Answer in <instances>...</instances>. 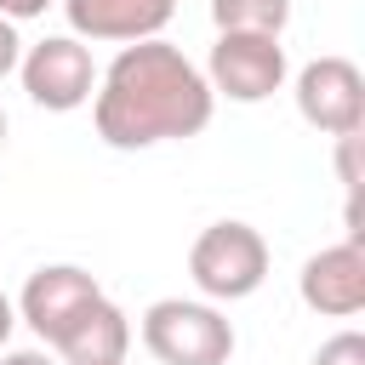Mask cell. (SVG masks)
I'll use <instances>...</instances> for the list:
<instances>
[{
    "mask_svg": "<svg viewBox=\"0 0 365 365\" xmlns=\"http://www.w3.org/2000/svg\"><path fill=\"white\" fill-rule=\"evenodd\" d=\"M217 114V97L200 74L194 57L171 40H137L120 46L108 68H97L91 91V125L108 148L137 154L154 143H182L200 137Z\"/></svg>",
    "mask_w": 365,
    "mask_h": 365,
    "instance_id": "cell-1",
    "label": "cell"
},
{
    "mask_svg": "<svg viewBox=\"0 0 365 365\" xmlns=\"http://www.w3.org/2000/svg\"><path fill=\"white\" fill-rule=\"evenodd\" d=\"M188 279L205 302H245L262 291L268 279V240L240 222V217H222L211 228L194 234L188 245Z\"/></svg>",
    "mask_w": 365,
    "mask_h": 365,
    "instance_id": "cell-2",
    "label": "cell"
},
{
    "mask_svg": "<svg viewBox=\"0 0 365 365\" xmlns=\"http://www.w3.org/2000/svg\"><path fill=\"white\" fill-rule=\"evenodd\" d=\"M137 336L160 365H228V354H234V325L205 297L148 302L137 319Z\"/></svg>",
    "mask_w": 365,
    "mask_h": 365,
    "instance_id": "cell-3",
    "label": "cell"
},
{
    "mask_svg": "<svg viewBox=\"0 0 365 365\" xmlns=\"http://www.w3.org/2000/svg\"><path fill=\"white\" fill-rule=\"evenodd\" d=\"M17 80L29 91L34 108L46 114H74L91 103L97 91V63H91V46L74 40V34H46L34 46H23V63H17Z\"/></svg>",
    "mask_w": 365,
    "mask_h": 365,
    "instance_id": "cell-4",
    "label": "cell"
},
{
    "mask_svg": "<svg viewBox=\"0 0 365 365\" xmlns=\"http://www.w3.org/2000/svg\"><path fill=\"white\" fill-rule=\"evenodd\" d=\"M205 86L211 97H228V103H268L291 63H285V46L279 34H217L211 57H205Z\"/></svg>",
    "mask_w": 365,
    "mask_h": 365,
    "instance_id": "cell-5",
    "label": "cell"
},
{
    "mask_svg": "<svg viewBox=\"0 0 365 365\" xmlns=\"http://www.w3.org/2000/svg\"><path fill=\"white\" fill-rule=\"evenodd\" d=\"M291 97H297V114L314 131H325V137L365 131V74L348 57H314V63H302Z\"/></svg>",
    "mask_w": 365,
    "mask_h": 365,
    "instance_id": "cell-6",
    "label": "cell"
},
{
    "mask_svg": "<svg viewBox=\"0 0 365 365\" xmlns=\"http://www.w3.org/2000/svg\"><path fill=\"white\" fill-rule=\"evenodd\" d=\"M97 297H103L97 274H86L80 262H46V268L29 274V285L17 291L11 308H17V319L51 348V342H57V336H63V331H68Z\"/></svg>",
    "mask_w": 365,
    "mask_h": 365,
    "instance_id": "cell-7",
    "label": "cell"
},
{
    "mask_svg": "<svg viewBox=\"0 0 365 365\" xmlns=\"http://www.w3.org/2000/svg\"><path fill=\"white\" fill-rule=\"evenodd\" d=\"M297 297L325 319H354L365 308V245L336 240V245L314 251L297 274Z\"/></svg>",
    "mask_w": 365,
    "mask_h": 365,
    "instance_id": "cell-8",
    "label": "cell"
},
{
    "mask_svg": "<svg viewBox=\"0 0 365 365\" xmlns=\"http://www.w3.org/2000/svg\"><path fill=\"white\" fill-rule=\"evenodd\" d=\"M57 6L74 40H103V46L160 40V29L177 17V0H57Z\"/></svg>",
    "mask_w": 365,
    "mask_h": 365,
    "instance_id": "cell-9",
    "label": "cell"
},
{
    "mask_svg": "<svg viewBox=\"0 0 365 365\" xmlns=\"http://www.w3.org/2000/svg\"><path fill=\"white\" fill-rule=\"evenodd\" d=\"M46 354H51L57 365H125V354H131V319H125V308L103 291Z\"/></svg>",
    "mask_w": 365,
    "mask_h": 365,
    "instance_id": "cell-10",
    "label": "cell"
},
{
    "mask_svg": "<svg viewBox=\"0 0 365 365\" xmlns=\"http://www.w3.org/2000/svg\"><path fill=\"white\" fill-rule=\"evenodd\" d=\"M217 34H285L291 0H211Z\"/></svg>",
    "mask_w": 365,
    "mask_h": 365,
    "instance_id": "cell-11",
    "label": "cell"
},
{
    "mask_svg": "<svg viewBox=\"0 0 365 365\" xmlns=\"http://www.w3.org/2000/svg\"><path fill=\"white\" fill-rule=\"evenodd\" d=\"M314 365H365V336H359V331H336V336H325L319 354H314Z\"/></svg>",
    "mask_w": 365,
    "mask_h": 365,
    "instance_id": "cell-12",
    "label": "cell"
},
{
    "mask_svg": "<svg viewBox=\"0 0 365 365\" xmlns=\"http://www.w3.org/2000/svg\"><path fill=\"white\" fill-rule=\"evenodd\" d=\"M359 131H348V137H336V177H342V188H348V200H359Z\"/></svg>",
    "mask_w": 365,
    "mask_h": 365,
    "instance_id": "cell-13",
    "label": "cell"
},
{
    "mask_svg": "<svg viewBox=\"0 0 365 365\" xmlns=\"http://www.w3.org/2000/svg\"><path fill=\"white\" fill-rule=\"evenodd\" d=\"M17 63H23V40H17V23H6V17H0V80H6V74H17Z\"/></svg>",
    "mask_w": 365,
    "mask_h": 365,
    "instance_id": "cell-14",
    "label": "cell"
},
{
    "mask_svg": "<svg viewBox=\"0 0 365 365\" xmlns=\"http://www.w3.org/2000/svg\"><path fill=\"white\" fill-rule=\"evenodd\" d=\"M46 6H57V0H0V17L6 23H29V17H46Z\"/></svg>",
    "mask_w": 365,
    "mask_h": 365,
    "instance_id": "cell-15",
    "label": "cell"
},
{
    "mask_svg": "<svg viewBox=\"0 0 365 365\" xmlns=\"http://www.w3.org/2000/svg\"><path fill=\"white\" fill-rule=\"evenodd\" d=\"M0 365H57L46 348H11V354H0Z\"/></svg>",
    "mask_w": 365,
    "mask_h": 365,
    "instance_id": "cell-16",
    "label": "cell"
},
{
    "mask_svg": "<svg viewBox=\"0 0 365 365\" xmlns=\"http://www.w3.org/2000/svg\"><path fill=\"white\" fill-rule=\"evenodd\" d=\"M11 331H17V308H11V297L0 291V354H6V342H11Z\"/></svg>",
    "mask_w": 365,
    "mask_h": 365,
    "instance_id": "cell-17",
    "label": "cell"
},
{
    "mask_svg": "<svg viewBox=\"0 0 365 365\" xmlns=\"http://www.w3.org/2000/svg\"><path fill=\"white\" fill-rule=\"evenodd\" d=\"M0 148H6V108H0Z\"/></svg>",
    "mask_w": 365,
    "mask_h": 365,
    "instance_id": "cell-18",
    "label": "cell"
}]
</instances>
